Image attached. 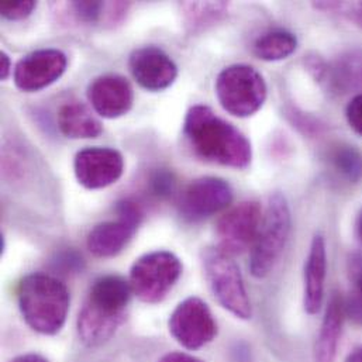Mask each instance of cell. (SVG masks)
I'll return each mask as SVG.
<instances>
[{"label": "cell", "instance_id": "20", "mask_svg": "<svg viewBox=\"0 0 362 362\" xmlns=\"http://www.w3.org/2000/svg\"><path fill=\"white\" fill-rule=\"evenodd\" d=\"M230 10L226 1H183L181 13L185 28L192 33H202L221 21Z\"/></svg>", "mask_w": 362, "mask_h": 362}, {"label": "cell", "instance_id": "14", "mask_svg": "<svg viewBox=\"0 0 362 362\" xmlns=\"http://www.w3.org/2000/svg\"><path fill=\"white\" fill-rule=\"evenodd\" d=\"M129 68L137 83L148 92L165 90L178 78L174 59L156 45L134 49L129 58Z\"/></svg>", "mask_w": 362, "mask_h": 362}, {"label": "cell", "instance_id": "11", "mask_svg": "<svg viewBox=\"0 0 362 362\" xmlns=\"http://www.w3.org/2000/svg\"><path fill=\"white\" fill-rule=\"evenodd\" d=\"M233 197L228 182L217 177H202L183 190L178 204L180 214L187 223H199L227 209Z\"/></svg>", "mask_w": 362, "mask_h": 362}, {"label": "cell", "instance_id": "10", "mask_svg": "<svg viewBox=\"0 0 362 362\" xmlns=\"http://www.w3.org/2000/svg\"><path fill=\"white\" fill-rule=\"evenodd\" d=\"M171 336L186 350H199L217 336V323L209 306L196 296L186 298L170 316Z\"/></svg>", "mask_w": 362, "mask_h": 362}, {"label": "cell", "instance_id": "9", "mask_svg": "<svg viewBox=\"0 0 362 362\" xmlns=\"http://www.w3.org/2000/svg\"><path fill=\"white\" fill-rule=\"evenodd\" d=\"M262 220L261 204L245 200L224 213L216 226L217 248L230 257L251 250Z\"/></svg>", "mask_w": 362, "mask_h": 362}, {"label": "cell", "instance_id": "2", "mask_svg": "<svg viewBox=\"0 0 362 362\" xmlns=\"http://www.w3.org/2000/svg\"><path fill=\"white\" fill-rule=\"evenodd\" d=\"M132 293L130 282L119 275H105L93 282L76 320L85 346H102L116 334L126 320Z\"/></svg>", "mask_w": 362, "mask_h": 362}, {"label": "cell", "instance_id": "18", "mask_svg": "<svg viewBox=\"0 0 362 362\" xmlns=\"http://www.w3.org/2000/svg\"><path fill=\"white\" fill-rule=\"evenodd\" d=\"M57 123L59 132L71 140L96 139L103 132L100 120L81 102H66L62 105L57 115Z\"/></svg>", "mask_w": 362, "mask_h": 362}, {"label": "cell", "instance_id": "15", "mask_svg": "<svg viewBox=\"0 0 362 362\" xmlns=\"http://www.w3.org/2000/svg\"><path fill=\"white\" fill-rule=\"evenodd\" d=\"M88 100L103 119H119L127 115L134 103L132 83L122 75L106 74L95 78L88 86Z\"/></svg>", "mask_w": 362, "mask_h": 362}, {"label": "cell", "instance_id": "16", "mask_svg": "<svg viewBox=\"0 0 362 362\" xmlns=\"http://www.w3.org/2000/svg\"><path fill=\"white\" fill-rule=\"evenodd\" d=\"M327 276V248L322 234H316L310 243L303 269V306L308 315L320 312L325 300Z\"/></svg>", "mask_w": 362, "mask_h": 362}, {"label": "cell", "instance_id": "30", "mask_svg": "<svg viewBox=\"0 0 362 362\" xmlns=\"http://www.w3.org/2000/svg\"><path fill=\"white\" fill-rule=\"evenodd\" d=\"M339 14L347 16L350 20H353L360 28H362V1L350 3V1H340Z\"/></svg>", "mask_w": 362, "mask_h": 362}, {"label": "cell", "instance_id": "17", "mask_svg": "<svg viewBox=\"0 0 362 362\" xmlns=\"http://www.w3.org/2000/svg\"><path fill=\"white\" fill-rule=\"evenodd\" d=\"M344 319L346 313L343 296L334 292L327 303L320 332L315 344V362H334L341 339Z\"/></svg>", "mask_w": 362, "mask_h": 362}, {"label": "cell", "instance_id": "3", "mask_svg": "<svg viewBox=\"0 0 362 362\" xmlns=\"http://www.w3.org/2000/svg\"><path fill=\"white\" fill-rule=\"evenodd\" d=\"M17 303L27 326L42 336H55L65 326L71 296L66 285L47 274H30L17 288Z\"/></svg>", "mask_w": 362, "mask_h": 362}, {"label": "cell", "instance_id": "35", "mask_svg": "<svg viewBox=\"0 0 362 362\" xmlns=\"http://www.w3.org/2000/svg\"><path fill=\"white\" fill-rule=\"evenodd\" d=\"M356 230H357V235L360 238V241L362 243V210L357 217V224H356Z\"/></svg>", "mask_w": 362, "mask_h": 362}, {"label": "cell", "instance_id": "19", "mask_svg": "<svg viewBox=\"0 0 362 362\" xmlns=\"http://www.w3.org/2000/svg\"><path fill=\"white\" fill-rule=\"evenodd\" d=\"M325 82L327 88L337 95L362 89V48L346 51L329 64Z\"/></svg>", "mask_w": 362, "mask_h": 362}, {"label": "cell", "instance_id": "33", "mask_svg": "<svg viewBox=\"0 0 362 362\" xmlns=\"http://www.w3.org/2000/svg\"><path fill=\"white\" fill-rule=\"evenodd\" d=\"M10 362H48V360H47V358H44V357H42V356H40V354L30 353V354L18 356V357H16L14 360H11Z\"/></svg>", "mask_w": 362, "mask_h": 362}, {"label": "cell", "instance_id": "31", "mask_svg": "<svg viewBox=\"0 0 362 362\" xmlns=\"http://www.w3.org/2000/svg\"><path fill=\"white\" fill-rule=\"evenodd\" d=\"M158 362H203L190 354L186 353H168L164 357H161Z\"/></svg>", "mask_w": 362, "mask_h": 362}, {"label": "cell", "instance_id": "8", "mask_svg": "<svg viewBox=\"0 0 362 362\" xmlns=\"http://www.w3.org/2000/svg\"><path fill=\"white\" fill-rule=\"evenodd\" d=\"M116 211V220L99 223L88 234V250L98 258L119 255L129 245L141 223V209L129 199L119 202Z\"/></svg>", "mask_w": 362, "mask_h": 362}, {"label": "cell", "instance_id": "4", "mask_svg": "<svg viewBox=\"0 0 362 362\" xmlns=\"http://www.w3.org/2000/svg\"><path fill=\"white\" fill-rule=\"evenodd\" d=\"M292 230V214L286 197L275 192L269 196L257 238L251 247L250 272L257 279L267 278L284 254Z\"/></svg>", "mask_w": 362, "mask_h": 362}, {"label": "cell", "instance_id": "12", "mask_svg": "<svg viewBox=\"0 0 362 362\" xmlns=\"http://www.w3.org/2000/svg\"><path fill=\"white\" fill-rule=\"evenodd\" d=\"M68 58L57 48L35 49L24 55L14 66L13 79L17 89L33 93L55 83L66 71Z\"/></svg>", "mask_w": 362, "mask_h": 362}, {"label": "cell", "instance_id": "34", "mask_svg": "<svg viewBox=\"0 0 362 362\" xmlns=\"http://www.w3.org/2000/svg\"><path fill=\"white\" fill-rule=\"evenodd\" d=\"M346 362H362V347L356 349V350L347 357Z\"/></svg>", "mask_w": 362, "mask_h": 362}, {"label": "cell", "instance_id": "24", "mask_svg": "<svg viewBox=\"0 0 362 362\" xmlns=\"http://www.w3.org/2000/svg\"><path fill=\"white\" fill-rule=\"evenodd\" d=\"M37 7L34 0H18V1H3L0 4L1 17L10 21H18L27 18Z\"/></svg>", "mask_w": 362, "mask_h": 362}, {"label": "cell", "instance_id": "7", "mask_svg": "<svg viewBox=\"0 0 362 362\" xmlns=\"http://www.w3.org/2000/svg\"><path fill=\"white\" fill-rule=\"evenodd\" d=\"M181 259L171 251L157 250L141 255L130 269L129 282L141 302L156 305L163 302L181 278Z\"/></svg>", "mask_w": 362, "mask_h": 362}, {"label": "cell", "instance_id": "13", "mask_svg": "<svg viewBox=\"0 0 362 362\" xmlns=\"http://www.w3.org/2000/svg\"><path fill=\"white\" fill-rule=\"evenodd\" d=\"M74 173L83 187L103 189L122 178L124 158L120 151L110 147H88L76 153Z\"/></svg>", "mask_w": 362, "mask_h": 362}, {"label": "cell", "instance_id": "26", "mask_svg": "<svg viewBox=\"0 0 362 362\" xmlns=\"http://www.w3.org/2000/svg\"><path fill=\"white\" fill-rule=\"evenodd\" d=\"M349 126L362 137V93L356 95L346 109Z\"/></svg>", "mask_w": 362, "mask_h": 362}, {"label": "cell", "instance_id": "28", "mask_svg": "<svg viewBox=\"0 0 362 362\" xmlns=\"http://www.w3.org/2000/svg\"><path fill=\"white\" fill-rule=\"evenodd\" d=\"M306 68L310 72V75L317 81V82H325L327 72H329V64L317 54H312L306 57Z\"/></svg>", "mask_w": 362, "mask_h": 362}, {"label": "cell", "instance_id": "23", "mask_svg": "<svg viewBox=\"0 0 362 362\" xmlns=\"http://www.w3.org/2000/svg\"><path fill=\"white\" fill-rule=\"evenodd\" d=\"M69 10L83 24H105L107 3L105 1H72Z\"/></svg>", "mask_w": 362, "mask_h": 362}, {"label": "cell", "instance_id": "29", "mask_svg": "<svg viewBox=\"0 0 362 362\" xmlns=\"http://www.w3.org/2000/svg\"><path fill=\"white\" fill-rule=\"evenodd\" d=\"M153 190L158 196H168L174 189V178L168 173H157L153 180Z\"/></svg>", "mask_w": 362, "mask_h": 362}, {"label": "cell", "instance_id": "32", "mask_svg": "<svg viewBox=\"0 0 362 362\" xmlns=\"http://www.w3.org/2000/svg\"><path fill=\"white\" fill-rule=\"evenodd\" d=\"M11 72H13L11 71V59L4 51H1L0 52V78H1V81H6L11 75Z\"/></svg>", "mask_w": 362, "mask_h": 362}, {"label": "cell", "instance_id": "21", "mask_svg": "<svg viewBox=\"0 0 362 362\" xmlns=\"http://www.w3.org/2000/svg\"><path fill=\"white\" fill-rule=\"evenodd\" d=\"M298 48V38L284 28H274L261 34L252 45L255 57L267 62H276L291 57Z\"/></svg>", "mask_w": 362, "mask_h": 362}, {"label": "cell", "instance_id": "22", "mask_svg": "<svg viewBox=\"0 0 362 362\" xmlns=\"http://www.w3.org/2000/svg\"><path fill=\"white\" fill-rule=\"evenodd\" d=\"M329 165L332 171L344 182L357 183L362 178V154L353 146L340 143L330 148Z\"/></svg>", "mask_w": 362, "mask_h": 362}, {"label": "cell", "instance_id": "1", "mask_svg": "<svg viewBox=\"0 0 362 362\" xmlns=\"http://www.w3.org/2000/svg\"><path fill=\"white\" fill-rule=\"evenodd\" d=\"M183 137L193 156L204 163L245 170L252 161L250 140L206 105H194L187 110Z\"/></svg>", "mask_w": 362, "mask_h": 362}, {"label": "cell", "instance_id": "27", "mask_svg": "<svg viewBox=\"0 0 362 362\" xmlns=\"http://www.w3.org/2000/svg\"><path fill=\"white\" fill-rule=\"evenodd\" d=\"M347 274L354 289L362 292V251L353 252L347 259Z\"/></svg>", "mask_w": 362, "mask_h": 362}, {"label": "cell", "instance_id": "6", "mask_svg": "<svg viewBox=\"0 0 362 362\" xmlns=\"http://www.w3.org/2000/svg\"><path fill=\"white\" fill-rule=\"evenodd\" d=\"M202 265L207 285L220 306L237 319H251V300L241 271L233 257L217 247H209L202 252Z\"/></svg>", "mask_w": 362, "mask_h": 362}, {"label": "cell", "instance_id": "5", "mask_svg": "<svg viewBox=\"0 0 362 362\" xmlns=\"http://www.w3.org/2000/svg\"><path fill=\"white\" fill-rule=\"evenodd\" d=\"M214 89L220 106L238 119L255 115L268 96L264 76L247 64H234L221 69Z\"/></svg>", "mask_w": 362, "mask_h": 362}, {"label": "cell", "instance_id": "25", "mask_svg": "<svg viewBox=\"0 0 362 362\" xmlns=\"http://www.w3.org/2000/svg\"><path fill=\"white\" fill-rule=\"evenodd\" d=\"M343 303L346 317H349L356 325L362 326V292L354 289L347 295V298H343Z\"/></svg>", "mask_w": 362, "mask_h": 362}]
</instances>
